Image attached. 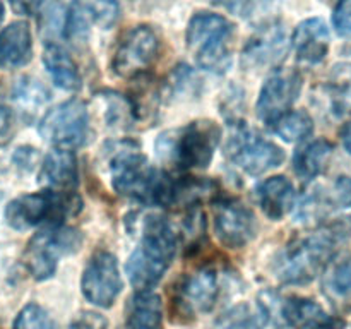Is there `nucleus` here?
Returning a JSON list of instances; mask_svg holds the SVG:
<instances>
[{"label":"nucleus","mask_w":351,"mask_h":329,"mask_svg":"<svg viewBox=\"0 0 351 329\" xmlns=\"http://www.w3.org/2000/svg\"><path fill=\"white\" fill-rule=\"evenodd\" d=\"M178 235L171 223L160 215H147L141 240L127 260L125 273L137 291H151L171 266Z\"/></svg>","instance_id":"nucleus-1"},{"label":"nucleus","mask_w":351,"mask_h":329,"mask_svg":"<svg viewBox=\"0 0 351 329\" xmlns=\"http://www.w3.org/2000/svg\"><path fill=\"white\" fill-rule=\"evenodd\" d=\"M343 232L339 226H331L288 243L274 259L278 280L285 284H305L314 280L332 260Z\"/></svg>","instance_id":"nucleus-2"},{"label":"nucleus","mask_w":351,"mask_h":329,"mask_svg":"<svg viewBox=\"0 0 351 329\" xmlns=\"http://www.w3.org/2000/svg\"><path fill=\"white\" fill-rule=\"evenodd\" d=\"M110 171L117 194L144 204L167 206L171 177L151 167L143 153L122 149L110 161Z\"/></svg>","instance_id":"nucleus-3"},{"label":"nucleus","mask_w":351,"mask_h":329,"mask_svg":"<svg viewBox=\"0 0 351 329\" xmlns=\"http://www.w3.org/2000/svg\"><path fill=\"white\" fill-rule=\"evenodd\" d=\"M221 139V129L211 120H195L177 130H168L156 143L158 156L175 170L189 171L211 163Z\"/></svg>","instance_id":"nucleus-4"},{"label":"nucleus","mask_w":351,"mask_h":329,"mask_svg":"<svg viewBox=\"0 0 351 329\" xmlns=\"http://www.w3.org/2000/svg\"><path fill=\"white\" fill-rule=\"evenodd\" d=\"M235 26L226 17L213 12H199L189 21L187 48L201 69L225 72L232 64V41Z\"/></svg>","instance_id":"nucleus-5"},{"label":"nucleus","mask_w":351,"mask_h":329,"mask_svg":"<svg viewBox=\"0 0 351 329\" xmlns=\"http://www.w3.org/2000/svg\"><path fill=\"white\" fill-rule=\"evenodd\" d=\"M81 211V199L74 192H55L45 188L41 192L24 194L12 199L5 208V221L10 228H34L48 223L50 226L62 225L67 216Z\"/></svg>","instance_id":"nucleus-6"},{"label":"nucleus","mask_w":351,"mask_h":329,"mask_svg":"<svg viewBox=\"0 0 351 329\" xmlns=\"http://www.w3.org/2000/svg\"><path fill=\"white\" fill-rule=\"evenodd\" d=\"M82 245V235L71 226L57 225L38 232L27 242L24 250V266L38 281L51 278L62 256L77 252Z\"/></svg>","instance_id":"nucleus-7"},{"label":"nucleus","mask_w":351,"mask_h":329,"mask_svg":"<svg viewBox=\"0 0 351 329\" xmlns=\"http://www.w3.org/2000/svg\"><path fill=\"white\" fill-rule=\"evenodd\" d=\"M40 134L55 149L74 151L89 137V113L77 98L67 99L48 110L40 120Z\"/></svg>","instance_id":"nucleus-8"},{"label":"nucleus","mask_w":351,"mask_h":329,"mask_svg":"<svg viewBox=\"0 0 351 329\" xmlns=\"http://www.w3.org/2000/svg\"><path fill=\"white\" fill-rule=\"evenodd\" d=\"M226 151L230 160L240 170L254 177L278 168L285 161V151L278 144L267 141L247 125H239L233 129Z\"/></svg>","instance_id":"nucleus-9"},{"label":"nucleus","mask_w":351,"mask_h":329,"mask_svg":"<svg viewBox=\"0 0 351 329\" xmlns=\"http://www.w3.org/2000/svg\"><path fill=\"white\" fill-rule=\"evenodd\" d=\"M160 40L149 26H136L120 38L113 53L112 69L122 79H139L154 64Z\"/></svg>","instance_id":"nucleus-10"},{"label":"nucleus","mask_w":351,"mask_h":329,"mask_svg":"<svg viewBox=\"0 0 351 329\" xmlns=\"http://www.w3.org/2000/svg\"><path fill=\"white\" fill-rule=\"evenodd\" d=\"M269 300H261L267 317L280 319L283 326L295 329H339L343 321L329 315L317 302L304 297L281 298L276 293H264Z\"/></svg>","instance_id":"nucleus-11"},{"label":"nucleus","mask_w":351,"mask_h":329,"mask_svg":"<svg viewBox=\"0 0 351 329\" xmlns=\"http://www.w3.org/2000/svg\"><path fill=\"white\" fill-rule=\"evenodd\" d=\"M81 288L84 297L98 307H112L122 291L117 257L108 250H98L88 260L82 273Z\"/></svg>","instance_id":"nucleus-12"},{"label":"nucleus","mask_w":351,"mask_h":329,"mask_svg":"<svg viewBox=\"0 0 351 329\" xmlns=\"http://www.w3.org/2000/svg\"><path fill=\"white\" fill-rule=\"evenodd\" d=\"M215 230L223 245L242 249L257 235L256 215L239 199L221 197L215 202Z\"/></svg>","instance_id":"nucleus-13"},{"label":"nucleus","mask_w":351,"mask_h":329,"mask_svg":"<svg viewBox=\"0 0 351 329\" xmlns=\"http://www.w3.org/2000/svg\"><path fill=\"white\" fill-rule=\"evenodd\" d=\"M302 91V75L291 69H278L267 77L257 98V117L263 122L273 123L287 113L297 101Z\"/></svg>","instance_id":"nucleus-14"},{"label":"nucleus","mask_w":351,"mask_h":329,"mask_svg":"<svg viewBox=\"0 0 351 329\" xmlns=\"http://www.w3.org/2000/svg\"><path fill=\"white\" fill-rule=\"evenodd\" d=\"M120 17L117 0H74L65 16L64 36L71 43L84 41L91 24L99 29H112Z\"/></svg>","instance_id":"nucleus-15"},{"label":"nucleus","mask_w":351,"mask_h":329,"mask_svg":"<svg viewBox=\"0 0 351 329\" xmlns=\"http://www.w3.org/2000/svg\"><path fill=\"white\" fill-rule=\"evenodd\" d=\"M218 297V278L213 269L202 267L187 274L178 284L177 305L184 315H197L209 312Z\"/></svg>","instance_id":"nucleus-16"},{"label":"nucleus","mask_w":351,"mask_h":329,"mask_svg":"<svg viewBox=\"0 0 351 329\" xmlns=\"http://www.w3.org/2000/svg\"><path fill=\"white\" fill-rule=\"evenodd\" d=\"M38 180L55 192H74L79 184L77 160L74 151L53 149L45 156Z\"/></svg>","instance_id":"nucleus-17"},{"label":"nucleus","mask_w":351,"mask_h":329,"mask_svg":"<svg viewBox=\"0 0 351 329\" xmlns=\"http://www.w3.org/2000/svg\"><path fill=\"white\" fill-rule=\"evenodd\" d=\"M297 58L305 64H319L329 51V29L321 17H311L300 23L291 38Z\"/></svg>","instance_id":"nucleus-18"},{"label":"nucleus","mask_w":351,"mask_h":329,"mask_svg":"<svg viewBox=\"0 0 351 329\" xmlns=\"http://www.w3.org/2000/svg\"><path fill=\"white\" fill-rule=\"evenodd\" d=\"M254 192L261 211L273 221L283 219L295 206L293 184L283 175L266 178Z\"/></svg>","instance_id":"nucleus-19"},{"label":"nucleus","mask_w":351,"mask_h":329,"mask_svg":"<svg viewBox=\"0 0 351 329\" xmlns=\"http://www.w3.org/2000/svg\"><path fill=\"white\" fill-rule=\"evenodd\" d=\"M287 53V36L280 26H269L257 33L247 43L243 50L242 62L249 67H267L274 65Z\"/></svg>","instance_id":"nucleus-20"},{"label":"nucleus","mask_w":351,"mask_h":329,"mask_svg":"<svg viewBox=\"0 0 351 329\" xmlns=\"http://www.w3.org/2000/svg\"><path fill=\"white\" fill-rule=\"evenodd\" d=\"M33 57V36L29 24L16 21L0 31V65L23 67Z\"/></svg>","instance_id":"nucleus-21"},{"label":"nucleus","mask_w":351,"mask_h":329,"mask_svg":"<svg viewBox=\"0 0 351 329\" xmlns=\"http://www.w3.org/2000/svg\"><path fill=\"white\" fill-rule=\"evenodd\" d=\"M43 64L51 81L64 91H77L81 88V74L74 58L58 45L50 43L45 47Z\"/></svg>","instance_id":"nucleus-22"},{"label":"nucleus","mask_w":351,"mask_h":329,"mask_svg":"<svg viewBox=\"0 0 351 329\" xmlns=\"http://www.w3.org/2000/svg\"><path fill=\"white\" fill-rule=\"evenodd\" d=\"M324 271V295L338 310L351 312V257L331 260Z\"/></svg>","instance_id":"nucleus-23"},{"label":"nucleus","mask_w":351,"mask_h":329,"mask_svg":"<svg viewBox=\"0 0 351 329\" xmlns=\"http://www.w3.org/2000/svg\"><path fill=\"white\" fill-rule=\"evenodd\" d=\"M163 321L161 298L153 291H137L127 307V329H160Z\"/></svg>","instance_id":"nucleus-24"},{"label":"nucleus","mask_w":351,"mask_h":329,"mask_svg":"<svg viewBox=\"0 0 351 329\" xmlns=\"http://www.w3.org/2000/svg\"><path fill=\"white\" fill-rule=\"evenodd\" d=\"M332 151H335V146L328 139H317L305 144L293 156L295 173L304 180H312V178L319 177L328 167Z\"/></svg>","instance_id":"nucleus-25"},{"label":"nucleus","mask_w":351,"mask_h":329,"mask_svg":"<svg viewBox=\"0 0 351 329\" xmlns=\"http://www.w3.org/2000/svg\"><path fill=\"white\" fill-rule=\"evenodd\" d=\"M269 317L261 302L257 304H240L230 308L219 317V329H264Z\"/></svg>","instance_id":"nucleus-26"},{"label":"nucleus","mask_w":351,"mask_h":329,"mask_svg":"<svg viewBox=\"0 0 351 329\" xmlns=\"http://www.w3.org/2000/svg\"><path fill=\"white\" fill-rule=\"evenodd\" d=\"M269 127L287 143H300L314 132V120L305 110H288Z\"/></svg>","instance_id":"nucleus-27"},{"label":"nucleus","mask_w":351,"mask_h":329,"mask_svg":"<svg viewBox=\"0 0 351 329\" xmlns=\"http://www.w3.org/2000/svg\"><path fill=\"white\" fill-rule=\"evenodd\" d=\"M12 329H55V324L41 305L27 304L17 314Z\"/></svg>","instance_id":"nucleus-28"},{"label":"nucleus","mask_w":351,"mask_h":329,"mask_svg":"<svg viewBox=\"0 0 351 329\" xmlns=\"http://www.w3.org/2000/svg\"><path fill=\"white\" fill-rule=\"evenodd\" d=\"M324 199L332 208H351V178H336L335 184L329 188L328 195H324Z\"/></svg>","instance_id":"nucleus-29"},{"label":"nucleus","mask_w":351,"mask_h":329,"mask_svg":"<svg viewBox=\"0 0 351 329\" xmlns=\"http://www.w3.org/2000/svg\"><path fill=\"white\" fill-rule=\"evenodd\" d=\"M332 24L338 34L351 33V0H338L332 12Z\"/></svg>","instance_id":"nucleus-30"},{"label":"nucleus","mask_w":351,"mask_h":329,"mask_svg":"<svg viewBox=\"0 0 351 329\" xmlns=\"http://www.w3.org/2000/svg\"><path fill=\"white\" fill-rule=\"evenodd\" d=\"M69 329H108V321L98 312L82 310L75 315Z\"/></svg>","instance_id":"nucleus-31"},{"label":"nucleus","mask_w":351,"mask_h":329,"mask_svg":"<svg viewBox=\"0 0 351 329\" xmlns=\"http://www.w3.org/2000/svg\"><path fill=\"white\" fill-rule=\"evenodd\" d=\"M14 113L9 106L0 105V146L7 144L12 137Z\"/></svg>","instance_id":"nucleus-32"},{"label":"nucleus","mask_w":351,"mask_h":329,"mask_svg":"<svg viewBox=\"0 0 351 329\" xmlns=\"http://www.w3.org/2000/svg\"><path fill=\"white\" fill-rule=\"evenodd\" d=\"M9 2L17 14H23V16H34V14L40 12L45 0H9Z\"/></svg>","instance_id":"nucleus-33"},{"label":"nucleus","mask_w":351,"mask_h":329,"mask_svg":"<svg viewBox=\"0 0 351 329\" xmlns=\"http://www.w3.org/2000/svg\"><path fill=\"white\" fill-rule=\"evenodd\" d=\"M213 2L218 3V5H221V7H225V9L230 10V12L243 14L252 0H213Z\"/></svg>","instance_id":"nucleus-34"},{"label":"nucleus","mask_w":351,"mask_h":329,"mask_svg":"<svg viewBox=\"0 0 351 329\" xmlns=\"http://www.w3.org/2000/svg\"><path fill=\"white\" fill-rule=\"evenodd\" d=\"M339 137H341V143L345 146V149L351 154V122L345 123V127L339 132Z\"/></svg>","instance_id":"nucleus-35"},{"label":"nucleus","mask_w":351,"mask_h":329,"mask_svg":"<svg viewBox=\"0 0 351 329\" xmlns=\"http://www.w3.org/2000/svg\"><path fill=\"white\" fill-rule=\"evenodd\" d=\"M3 14H5V10H3V3L0 2V23L3 21Z\"/></svg>","instance_id":"nucleus-36"}]
</instances>
